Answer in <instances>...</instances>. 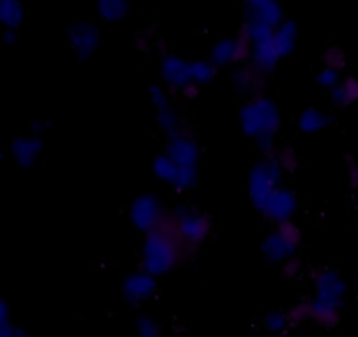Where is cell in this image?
Returning a JSON list of instances; mask_svg holds the SVG:
<instances>
[{
    "instance_id": "1",
    "label": "cell",
    "mask_w": 358,
    "mask_h": 337,
    "mask_svg": "<svg viewBox=\"0 0 358 337\" xmlns=\"http://www.w3.org/2000/svg\"><path fill=\"white\" fill-rule=\"evenodd\" d=\"M192 252L194 250L177 233L168 213L159 226L143 234L140 268L156 278H161L180 268Z\"/></svg>"
},
{
    "instance_id": "2",
    "label": "cell",
    "mask_w": 358,
    "mask_h": 337,
    "mask_svg": "<svg viewBox=\"0 0 358 337\" xmlns=\"http://www.w3.org/2000/svg\"><path fill=\"white\" fill-rule=\"evenodd\" d=\"M240 126L245 135L255 142L264 156L275 150V136L282 126V115L271 98L252 96L240 110Z\"/></svg>"
},
{
    "instance_id": "3",
    "label": "cell",
    "mask_w": 358,
    "mask_h": 337,
    "mask_svg": "<svg viewBox=\"0 0 358 337\" xmlns=\"http://www.w3.org/2000/svg\"><path fill=\"white\" fill-rule=\"evenodd\" d=\"M245 35L248 37L252 45L250 51V63L252 66L262 72L264 76H268L269 72L276 69L280 58L278 51L275 48V42H273V34H275V27L271 24L261 23V21H252L247 20L245 27L241 28Z\"/></svg>"
},
{
    "instance_id": "4",
    "label": "cell",
    "mask_w": 358,
    "mask_h": 337,
    "mask_svg": "<svg viewBox=\"0 0 358 337\" xmlns=\"http://www.w3.org/2000/svg\"><path fill=\"white\" fill-rule=\"evenodd\" d=\"M285 173L287 171L283 170L275 154H268L252 166L250 175H248V196H250V201L255 208L261 210L266 199L276 189L282 187Z\"/></svg>"
},
{
    "instance_id": "5",
    "label": "cell",
    "mask_w": 358,
    "mask_h": 337,
    "mask_svg": "<svg viewBox=\"0 0 358 337\" xmlns=\"http://www.w3.org/2000/svg\"><path fill=\"white\" fill-rule=\"evenodd\" d=\"M301 231L294 220L275 224V229L262 240V257L271 264H283L289 259L296 257L301 247Z\"/></svg>"
},
{
    "instance_id": "6",
    "label": "cell",
    "mask_w": 358,
    "mask_h": 337,
    "mask_svg": "<svg viewBox=\"0 0 358 337\" xmlns=\"http://www.w3.org/2000/svg\"><path fill=\"white\" fill-rule=\"evenodd\" d=\"M170 219L177 233L182 236V240L192 250H196L199 245L205 243L210 238V234H212V220H210V217L205 212H201V210L194 208V206H177L170 213Z\"/></svg>"
},
{
    "instance_id": "7",
    "label": "cell",
    "mask_w": 358,
    "mask_h": 337,
    "mask_svg": "<svg viewBox=\"0 0 358 337\" xmlns=\"http://www.w3.org/2000/svg\"><path fill=\"white\" fill-rule=\"evenodd\" d=\"M129 220H131L133 227L140 233H149L156 226H159L168 213L164 212L161 199L152 192H143V194L136 196L133 203L129 205L128 210Z\"/></svg>"
},
{
    "instance_id": "8",
    "label": "cell",
    "mask_w": 358,
    "mask_h": 337,
    "mask_svg": "<svg viewBox=\"0 0 358 337\" xmlns=\"http://www.w3.org/2000/svg\"><path fill=\"white\" fill-rule=\"evenodd\" d=\"M348 283L341 273L334 268H324L313 278V299L343 310Z\"/></svg>"
},
{
    "instance_id": "9",
    "label": "cell",
    "mask_w": 358,
    "mask_h": 337,
    "mask_svg": "<svg viewBox=\"0 0 358 337\" xmlns=\"http://www.w3.org/2000/svg\"><path fill=\"white\" fill-rule=\"evenodd\" d=\"M154 175L159 178L164 184L171 185L175 191H189L198 184V170H187V168H180L166 152L159 154L152 163Z\"/></svg>"
},
{
    "instance_id": "10",
    "label": "cell",
    "mask_w": 358,
    "mask_h": 337,
    "mask_svg": "<svg viewBox=\"0 0 358 337\" xmlns=\"http://www.w3.org/2000/svg\"><path fill=\"white\" fill-rule=\"evenodd\" d=\"M250 41H248V37L243 31H240L238 37H227L217 41L213 44L212 52H210V62L217 69H222V66L234 65V63L248 62L250 59Z\"/></svg>"
},
{
    "instance_id": "11",
    "label": "cell",
    "mask_w": 358,
    "mask_h": 337,
    "mask_svg": "<svg viewBox=\"0 0 358 337\" xmlns=\"http://www.w3.org/2000/svg\"><path fill=\"white\" fill-rule=\"evenodd\" d=\"M66 41L70 49L79 59H90L101 44V35L98 27L90 21L73 23L66 31Z\"/></svg>"
},
{
    "instance_id": "12",
    "label": "cell",
    "mask_w": 358,
    "mask_h": 337,
    "mask_svg": "<svg viewBox=\"0 0 358 337\" xmlns=\"http://www.w3.org/2000/svg\"><path fill=\"white\" fill-rule=\"evenodd\" d=\"M297 208H299V201H297L296 192H292L289 187L282 185V187L276 189V191L266 199V203L261 206L259 212H261L266 219L271 220L273 224H280L287 222V220H294Z\"/></svg>"
},
{
    "instance_id": "13",
    "label": "cell",
    "mask_w": 358,
    "mask_h": 337,
    "mask_svg": "<svg viewBox=\"0 0 358 337\" xmlns=\"http://www.w3.org/2000/svg\"><path fill=\"white\" fill-rule=\"evenodd\" d=\"M121 292L129 306H140L157 292V278L140 268L138 271L126 276L124 282H122Z\"/></svg>"
},
{
    "instance_id": "14",
    "label": "cell",
    "mask_w": 358,
    "mask_h": 337,
    "mask_svg": "<svg viewBox=\"0 0 358 337\" xmlns=\"http://www.w3.org/2000/svg\"><path fill=\"white\" fill-rule=\"evenodd\" d=\"M164 152L180 168L198 170L199 159H201V150H199V145L194 140V136L189 135V133L180 131L177 135L170 136Z\"/></svg>"
},
{
    "instance_id": "15",
    "label": "cell",
    "mask_w": 358,
    "mask_h": 337,
    "mask_svg": "<svg viewBox=\"0 0 358 337\" xmlns=\"http://www.w3.org/2000/svg\"><path fill=\"white\" fill-rule=\"evenodd\" d=\"M161 79L168 89L185 91L192 86L191 62L177 55H164L161 59Z\"/></svg>"
},
{
    "instance_id": "16",
    "label": "cell",
    "mask_w": 358,
    "mask_h": 337,
    "mask_svg": "<svg viewBox=\"0 0 358 337\" xmlns=\"http://www.w3.org/2000/svg\"><path fill=\"white\" fill-rule=\"evenodd\" d=\"M247 20L278 27L285 20V13L280 0H243Z\"/></svg>"
},
{
    "instance_id": "17",
    "label": "cell",
    "mask_w": 358,
    "mask_h": 337,
    "mask_svg": "<svg viewBox=\"0 0 358 337\" xmlns=\"http://www.w3.org/2000/svg\"><path fill=\"white\" fill-rule=\"evenodd\" d=\"M42 149H44V145H42V140L37 135H23L10 142L9 152L17 163V166L30 168L37 163Z\"/></svg>"
},
{
    "instance_id": "18",
    "label": "cell",
    "mask_w": 358,
    "mask_h": 337,
    "mask_svg": "<svg viewBox=\"0 0 358 337\" xmlns=\"http://www.w3.org/2000/svg\"><path fill=\"white\" fill-rule=\"evenodd\" d=\"M266 76L262 72H259L255 66H252L250 63L241 69H238L233 76V84L234 89L241 94H247V96H257L261 94L262 86H264Z\"/></svg>"
},
{
    "instance_id": "19",
    "label": "cell",
    "mask_w": 358,
    "mask_h": 337,
    "mask_svg": "<svg viewBox=\"0 0 358 337\" xmlns=\"http://www.w3.org/2000/svg\"><path fill=\"white\" fill-rule=\"evenodd\" d=\"M297 35H299V30L292 20H283L278 27H275L273 42H275L280 58H287L292 55L297 44Z\"/></svg>"
},
{
    "instance_id": "20",
    "label": "cell",
    "mask_w": 358,
    "mask_h": 337,
    "mask_svg": "<svg viewBox=\"0 0 358 337\" xmlns=\"http://www.w3.org/2000/svg\"><path fill=\"white\" fill-rule=\"evenodd\" d=\"M332 119L325 110H320L317 107L304 108L297 117V126L304 135H317L327 129L331 126Z\"/></svg>"
},
{
    "instance_id": "21",
    "label": "cell",
    "mask_w": 358,
    "mask_h": 337,
    "mask_svg": "<svg viewBox=\"0 0 358 337\" xmlns=\"http://www.w3.org/2000/svg\"><path fill=\"white\" fill-rule=\"evenodd\" d=\"M24 16L27 9L21 0H0V23L3 30H20Z\"/></svg>"
},
{
    "instance_id": "22",
    "label": "cell",
    "mask_w": 358,
    "mask_h": 337,
    "mask_svg": "<svg viewBox=\"0 0 358 337\" xmlns=\"http://www.w3.org/2000/svg\"><path fill=\"white\" fill-rule=\"evenodd\" d=\"M131 10L129 0H96V13L107 23H119L126 20Z\"/></svg>"
},
{
    "instance_id": "23",
    "label": "cell",
    "mask_w": 358,
    "mask_h": 337,
    "mask_svg": "<svg viewBox=\"0 0 358 337\" xmlns=\"http://www.w3.org/2000/svg\"><path fill=\"white\" fill-rule=\"evenodd\" d=\"M310 313L311 322L325 329L336 327L339 320H341V310L339 308L329 306V304L320 303V301L313 299V297L310 299Z\"/></svg>"
},
{
    "instance_id": "24",
    "label": "cell",
    "mask_w": 358,
    "mask_h": 337,
    "mask_svg": "<svg viewBox=\"0 0 358 337\" xmlns=\"http://www.w3.org/2000/svg\"><path fill=\"white\" fill-rule=\"evenodd\" d=\"M332 101L338 107H350L358 101V79L357 77H343L341 83L331 91Z\"/></svg>"
},
{
    "instance_id": "25",
    "label": "cell",
    "mask_w": 358,
    "mask_h": 337,
    "mask_svg": "<svg viewBox=\"0 0 358 337\" xmlns=\"http://www.w3.org/2000/svg\"><path fill=\"white\" fill-rule=\"evenodd\" d=\"M156 121L161 131H163L168 138L177 135V133L184 131V129H182L180 114L175 110V107L171 103L156 108Z\"/></svg>"
},
{
    "instance_id": "26",
    "label": "cell",
    "mask_w": 358,
    "mask_h": 337,
    "mask_svg": "<svg viewBox=\"0 0 358 337\" xmlns=\"http://www.w3.org/2000/svg\"><path fill=\"white\" fill-rule=\"evenodd\" d=\"M290 318L287 311L271 310L262 317V327L266 332L273 336H283L290 327Z\"/></svg>"
},
{
    "instance_id": "27",
    "label": "cell",
    "mask_w": 358,
    "mask_h": 337,
    "mask_svg": "<svg viewBox=\"0 0 358 337\" xmlns=\"http://www.w3.org/2000/svg\"><path fill=\"white\" fill-rule=\"evenodd\" d=\"M217 76V66L210 59H194L191 62V77L192 84L196 86H206L212 83Z\"/></svg>"
},
{
    "instance_id": "28",
    "label": "cell",
    "mask_w": 358,
    "mask_h": 337,
    "mask_svg": "<svg viewBox=\"0 0 358 337\" xmlns=\"http://www.w3.org/2000/svg\"><path fill=\"white\" fill-rule=\"evenodd\" d=\"M0 337H31L30 332L17 327V325L10 320V311L6 301L0 303Z\"/></svg>"
},
{
    "instance_id": "29",
    "label": "cell",
    "mask_w": 358,
    "mask_h": 337,
    "mask_svg": "<svg viewBox=\"0 0 358 337\" xmlns=\"http://www.w3.org/2000/svg\"><path fill=\"white\" fill-rule=\"evenodd\" d=\"M135 331L138 337H161V325L150 315H138L135 320Z\"/></svg>"
},
{
    "instance_id": "30",
    "label": "cell",
    "mask_w": 358,
    "mask_h": 337,
    "mask_svg": "<svg viewBox=\"0 0 358 337\" xmlns=\"http://www.w3.org/2000/svg\"><path fill=\"white\" fill-rule=\"evenodd\" d=\"M341 80H343L341 70L332 69V66H324V69H322L317 76V83L329 91L334 89V87L338 86Z\"/></svg>"
},
{
    "instance_id": "31",
    "label": "cell",
    "mask_w": 358,
    "mask_h": 337,
    "mask_svg": "<svg viewBox=\"0 0 358 337\" xmlns=\"http://www.w3.org/2000/svg\"><path fill=\"white\" fill-rule=\"evenodd\" d=\"M287 313H289L290 324H292V325L306 324L308 320H311L310 301H303V303H297L296 306L290 308V310L287 311Z\"/></svg>"
},
{
    "instance_id": "32",
    "label": "cell",
    "mask_w": 358,
    "mask_h": 337,
    "mask_svg": "<svg viewBox=\"0 0 358 337\" xmlns=\"http://www.w3.org/2000/svg\"><path fill=\"white\" fill-rule=\"evenodd\" d=\"M345 63H346V56L341 48L332 45V48H329L327 51L324 52V66H332V69L343 70Z\"/></svg>"
},
{
    "instance_id": "33",
    "label": "cell",
    "mask_w": 358,
    "mask_h": 337,
    "mask_svg": "<svg viewBox=\"0 0 358 337\" xmlns=\"http://www.w3.org/2000/svg\"><path fill=\"white\" fill-rule=\"evenodd\" d=\"M275 156H276V159L280 161V164L283 166V170H285V171L296 170L297 154H296V150L292 149V147H283V149H280L278 152L275 154Z\"/></svg>"
},
{
    "instance_id": "34",
    "label": "cell",
    "mask_w": 358,
    "mask_h": 337,
    "mask_svg": "<svg viewBox=\"0 0 358 337\" xmlns=\"http://www.w3.org/2000/svg\"><path fill=\"white\" fill-rule=\"evenodd\" d=\"M149 98H150V101H152V105L156 108L164 107V105L170 103V96H168L166 87L159 86V84L149 87Z\"/></svg>"
},
{
    "instance_id": "35",
    "label": "cell",
    "mask_w": 358,
    "mask_h": 337,
    "mask_svg": "<svg viewBox=\"0 0 358 337\" xmlns=\"http://www.w3.org/2000/svg\"><path fill=\"white\" fill-rule=\"evenodd\" d=\"M301 268H303V266H301V261L297 259V255H296V257H292V259H289V261L283 262L282 273H283V276H287V278H294V276L299 275Z\"/></svg>"
},
{
    "instance_id": "36",
    "label": "cell",
    "mask_w": 358,
    "mask_h": 337,
    "mask_svg": "<svg viewBox=\"0 0 358 337\" xmlns=\"http://www.w3.org/2000/svg\"><path fill=\"white\" fill-rule=\"evenodd\" d=\"M2 38L6 44H14L17 41V30H3Z\"/></svg>"
},
{
    "instance_id": "37",
    "label": "cell",
    "mask_w": 358,
    "mask_h": 337,
    "mask_svg": "<svg viewBox=\"0 0 358 337\" xmlns=\"http://www.w3.org/2000/svg\"><path fill=\"white\" fill-rule=\"evenodd\" d=\"M357 304H358V294H357Z\"/></svg>"
}]
</instances>
